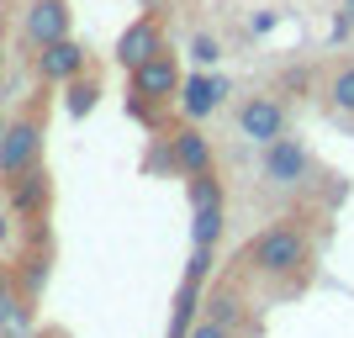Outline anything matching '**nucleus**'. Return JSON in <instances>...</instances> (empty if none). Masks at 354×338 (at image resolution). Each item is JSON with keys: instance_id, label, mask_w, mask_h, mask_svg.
I'll list each match as a JSON object with an SVG mask.
<instances>
[{"instance_id": "f257e3e1", "label": "nucleus", "mask_w": 354, "mask_h": 338, "mask_svg": "<svg viewBox=\"0 0 354 338\" xmlns=\"http://www.w3.org/2000/svg\"><path fill=\"white\" fill-rule=\"evenodd\" d=\"M243 265H249L254 275H265V280H275V285H286V291H296V285L312 275V243L291 217H281V222H270V227H259V233L249 238Z\"/></svg>"}, {"instance_id": "f03ea898", "label": "nucleus", "mask_w": 354, "mask_h": 338, "mask_svg": "<svg viewBox=\"0 0 354 338\" xmlns=\"http://www.w3.org/2000/svg\"><path fill=\"white\" fill-rule=\"evenodd\" d=\"M180 85H185V74H180V59L164 48V53H153L148 64H138V69H127V111H133L138 122H159L164 106L180 101Z\"/></svg>"}, {"instance_id": "7ed1b4c3", "label": "nucleus", "mask_w": 354, "mask_h": 338, "mask_svg": "<svg viewBox=\"0 0 354 338\" xmlns=\"http://www.w3.org/2000/svg\"><path fill=\"white\" fill-rule=\"evenodd\" d=\"M32 164H43V101L0 122V185L27 175Z\"/></svg>"}, {"instance_id": "20e7f679", "label": "nucleus", "mask_w": 354, "mask_h": 338, "mask_svg": "<svg viewBox=\"0 0 354 338\" xmlns=\"http://www.w3.org/2000/svg\"><path fill=\"white\" fill-rule=\"evenodd\" d=\"M148 169H169V175H180V180H191V175H207V169H217L212 138L201 133L196 122H185V127H175V133H164V138H159V148H153Z\"/></svg>"}, {"instance_id": "39448f33", "label": "nucleus", "mask_w": 354, "mask_h": 338, "mask_svg": "<svg viewBox=\"0 0 354 338\" xmlns=\"http://www.w3.org/2000/svg\"><path fill=\"white\" fill-rule=\"evenodd\" d=\"M312 175H317V159L301 138L281 133L275 143H265V159H259V180L270 191H307Z\"/></svg>"}, {"instance_id": "423d86ee", "label": "nucleus", "mask_w": 354, "mask_h": 338, "mask_svg": "<svg viewBox=\"0 0 354 338\" xmlns=\"http://www.w3.org/2000/svg\"><path fill=\"white\" fill-rule=\"evenodd\" d=\"M185 191H191V243H196V249H217L222 227H227V191H222L217 169L191 175V180H185Z\"/></svg>"}, {"instance_id": "0eeeda50", "label": "nucleus", "mask_w": 354, "mask_h": 338, "mask_svg": "<svg viewBox=\"0 0 354 338\" xmlns=\"http://www.w3.org/2000/svg\"><path fill=\"white\" fill-rule=\"evenodd\" d=\"M238 133L259 148L275 143L281 133H291V106L281 95H249V101L238 106Z\"/></svg>"}, {"instance_id": "6e6552de", "label": "nucleus", "mask_w": 354, "mask_h": 338, "mask_svg": "<svg viewBox=\"0 0 354 338\" xmlns=\"http://www.w3.org/2000/svg\"><path fill=\"white\" fill-rule=\"evenodd\" d=\"M164 21L153 11L148 16H138V21H127V32L117 37V64L122 69H138V64H148L153 53H164Z\"/></svg>"}, {"instance_id": "1a4fd4ad", "label": "nucleus", "mask_w": 354, "mask_h": 338, "mask_svg": "<svg viewBox=\"0 0 354 338\" xmlns=\"http://www.w3.org/2000/svg\"><path fill=\"white\" fill-rule=\"evenodd\" d=\"M32 69H37V79H43V85H69L74 74H85V69H90V53L74 43V37H59V43L37 48Z\"/></svg>"}, {"instance_id": "9d476101", "label": "nucleus", "mask_w": 354, "mask_h": 338, "mask_svg": "<svg viewBox=\"0 0 354 338\" xmlns=\"http://www.w3.org/2000/svg\"><path fill=\"white\" fill-rule=\"evenodd\" d=\"M69 27H74L69 0H32L27 16H21V32H27L32 48H48V43H59V37H69Z\"/></svg>"}, {"instance_id": "9b49d317", "label": "nucleus", "mask_w": 354, "mask_h": 338, "mask_svg": "<svg viewBox=\"0 0 354 338\" xmlns=\"http://www.w3.org/2000/svg\"><path fill=\"white\" fill-rule=\"evenodd\" d=\"M6 196H11V212L27 222H43L48 201H53V175H48L43 164H32L27 175H16L11 185H6Z\"/></svg>"}, {"instance_id": "f8f14e48", "label": "nucleus", "mask_w": 354, "mask_h": 338, "mask_svg": "<svg viewBox=\"0 0 354 338\" xmlns=\"http://www.w3.org/2000/svg\"><path fill=\"white\" fill-rule=\"evenodd\" d=\"M222 95H227V74H185V85H180V117L185 122H201L212 117L222 106Z\"/></svg>"}, {"instance_id": "ddd939ff", "label": "nucleus", "mask_w": 354, "mask_h": 338, "mask_svg": "<svg viewBox=\"0 0 354 338\" xmlns=\"http://www.w3.org/2000/svg\"><path fill=\"white\" fill-rule=\"evenodd\" d=\"M0 338H32V296L21 285L0 291Z\"/></svg>"}, {"instance_id": "4468645a", "label": "nucleus", "mask_w": 354, "mask_h": 338, "mask_svg": "<svg viewBox=\"0 0 354 338\" xmlns=\"http://www.w3.org/2000/svg\"><path fill=\"white\" fill-rule=\"evenodd\" d=\"M328 106L339 111V117L354 122V64H333V74H328Z\"/></svg>"}, {"instance_id": "2eb2a0df", "label": "nucleus", "mask_w": 354, "mask_h": 338, "mask_svg": "<svg viewBox=\"0 0 354 338\" xmlns=\"http://www.w3.org/2000/svg\"><path fill=\"white\" fill-rule=\"evenodd\" d=\"M64 90H69V101H64V106H69V117H90V111H95V101H101V74L85 69V74H74Z\"/></svg>"}, {"instance_id": "dca6fc26", "label": "nucleus", "mask_w": 354, "mask_h": 338, "mask_svg": "<svg viewBox=\"0 0 354 338\" xmlns=\"http://www.w3.org/2000/svg\"><path fill=\"white\" fill-rule=\"evenodd\" d=\"M207 317H217V323H227V328L243 333V296L227 291V285H217V291L207 296Z\"/></svg>"}, {"instance_id": "f3484780", "label": "nucleus", "mask_w": 354, "mask_h": 338, "mask_svg": "<svg viewBox=\"0 0 354 338\" xmlns=\"http://www.w3.org/2000/svg\"><path fill=\"white\" fill-rule=\"evenodd\" d=\"M21 275H16V285H21V291L32 296V301H37V291H43V280H48V254H27V259H21Z\"/></svg>"}, {"instance_id": "a211bd4d", "label": "nucleus", "mask_w": 354, "mask_h": 338, "mask_svg": "<svg viewBox=\"0 0 354 338\" xmlns=\"http://www.w3.org/2000/svg\"><path fill=\"white\" fill-rule=\"evenodd\" d=\"M185 338H243L238 333V328H227V323H217V317H207V312H201V317H196L191 323V333Z\"/></svg>"}, {"instance_id": "6ab92c4d", "label": "nucleus", "mask_w": 354, "mask_h": 338, "mask_svg": "<svg viewBox=\"0 0 354 338\" xmlns=\"http://www.w3.org/2000/svg\"><path fill=\"white\" fill-rule=\"evenodd\" d=\"M191 59H196V64H207V69H212V64L222 59V48H217V37H207V32H201V37H196V43H191Z\"/></svg>"}, {"instance_id": "aec40b11", "label": "nucleus", "mask_w": 354, "mask_h": 338, "mask_svg": "<svg viewBox=\"0 0 354 338\" xmlns=\"http://www.w3.org/2000/svg\"><path fill=\"white\" fill-rule=\"evenodd\" d=\"M354 32V0H339V21H333V37H349Z\"/></svg>"}, {"instance_id": "412c9836", "label": "nucleus", "mask_w": 354, "mask_h": 338, "mask_svg": "<svg viewBox=\"0 0 354 338\" xmlns=\"http://www.w3.org/2000/svg\"><path fill=\"white\" fill-rule=\"evenodd\" d=\"M6 285H16V265H6V259H0V291H6Z\"/></svg>"}, {"instance_id": "4be33fe9", "label": "nucleus", "mask_w": 354, "mask_h": 338, "mask_svg": "<svg viewBox=\"0 0 354 338\" xmlns=\"http://www.w3.org/2000/svg\"><path fill=\"white\" fill-rule=\"evenodd\" d=\"M0 59H6V32H0Z\"/></svg>"}, {"instance_id": "5701e85b", "label": "nucleus", "mask_w": 354, "mask_h": 338, "mask_svg": "<svg viewBox=\"0 0 354 338\" xmlns=\"http://www.w3.org/2000/svg\"><path fill=\"white\" fill-rule=\"evenodd\" d=\"M43 338H64V333H43Z\"/></svg>"}, {"instance_id": "b1692460", "label": "nucleus", "mask_w": 354, "mask_h": 338, "mask_svg": "<svg viewBox=\"0 0 354 338\" xmlns=\"http://www.w3.org/2000/svg\"><path fill=\"white\" fill-rule=\"evenodd\" d=\"M148 6H159V0H148Z\"/></svg>"}]
</instances>
